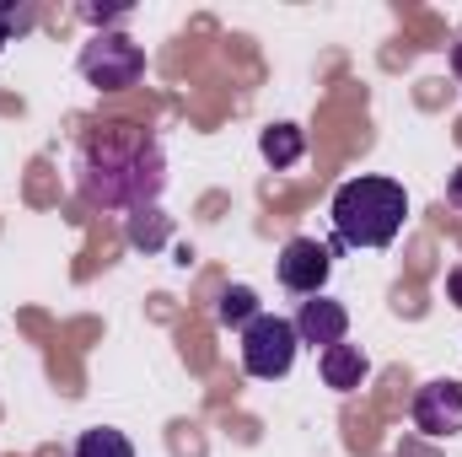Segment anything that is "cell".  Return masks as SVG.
<instances>
[{"label": "cell", "instance_id": "1", "mask_svg": "<svg viewBox=\"0 0 462 457\" xmlns=\"http://www.w3.org/2000/svg\"><path fill=\"white\" fill-rule=\"evenodd\" d=\"M81 189L92 205H145L162 189V151L145 129L108 124L81 151Z\"/></svg>", "mask_w": 462, "mask_h": 457}, {"label": "cell", "instance_id": "2", "mask_svg": "<svg viewBox=\"0 0 462 457\" xmlns=\"http://www.w3.org/2000/svg\"><path fill=\"white\" fill-rule=\"evenodd\" d=\"M328 221L339 247H387L403 221H409V194L398 178H349L334 189V205H328Z\"/></svg>", "mask_w": 462, "mask_h": 457}, {"label": "cell", "instance_id": "3", "mask_svg": "<svg viewBox=\"0 0 462 457\" xmlns=\"http://www.w3.org/2000/svg\"><path fill=\"white\" fill-rule=\"evenodd\" d=\"M296 323L280 318V312H258L247 329H242V371L258 377V382H280L291 366H296Z\"/></svg>", "mask_w": 462, "mask_h": 457}, {"label": "cell", "instance_id": "4", "mask_svg": "<svg viewBox=\"0 0 462 457\" xmlns=\"http://www.w3.org/2000/svg\"><path fill=\"white\" fill-rule=\"evenodd\" d=\"M81 76L97 92H129L145 76V49L134 38H124V33H97L81 49Z\"/></svg>", "mask_w": 462, "mask_h": 457}, {"label": "cell", "instance_id": "5", "mask_svg": "<svg viewBox=\"0 0 462 457\" xmlns=\"http://www.w3.org/2000/svg\"><path fill=\"white\" fill-rule=\"evenodd\" d=\"M414 431L420 436H430V442H441V436H462V382L452 377H436V382H425L420 393H414Z\"/></svg>", "mask_w": 462, "mask_h": 457}, {"label": "cell", "instance_id": "6", "mask_svg": "<svg viewBox=\"0 0 462 457\" xmlns=\"http://www.w3.org/2000/svg\"><path fill=\"white\" fill-rule=\"evenodd\" d=\"M280 285L285 291H296V296H323V285H328V269H334V258H328V247L318 242V237H291L285 247H280Z\"/></svg>", "mask_w": 462, "mask_h": 457}, {"label": "cell", "instance_id": "7", "mask_svg": "<svg viewBox=\"0 0 462 457\" xmlns=\"http://www.w3.org/2000/svg\"><path fill=\"white\" fill-rule=\"evenodd\" d=\"M349 334V312L345 302H334V296H312V302H301V312H296V340L301 344H323V350H334V344H345Z\"/></svg>", "mask_w": 462, "mask_h": 457}, {"label": "cell", "instance_id": "8", "mask_svg": "<svg viewBox=\"0 0 462 457\" xmlns=\"http://www.w3.org/2000/svg\"><path fill=\"white\" fill-rule=\"evenodd\" d=\"M323 382L334 387V393H355L360 382H365V371H371V360H365V350L360 344H334V350H323Z\"/></svg>", "mask_w": 462, "mask_h": 457}, {"label": "cell", "instance_id": "9", "mask_svg": "<svg viewBox=\"0 0 462 457\" xmlns=\"http://www.w3.org/2000/svg\"><path fill=\"white\" fill-rule=\"evenodd\" d=\"M258 151H263V162L274 173H285V167H296L307 156V135H301V124H274V129L258 135Z\"/></svg>", "mask_w": 462, "mask_h": 457}, {"label": "cell", "instance_id": "10", "mask_svg": "<svg viewBox=\"0 0 462 457\" xmlns=\"http://www.w3.org/2000/svg\"><path fill=\"white\" fill-rule=\"evenodd\" d=\"M70 457H134V447H129V436H124V431L92 425V431H81V442H76V452H70Z\"/></svg>", "mask_w": 462, "mask_h": 457}, {"label": "cell", "instance_id": "11", "mask_svg": "<svg viewBox=\"0 0 462 457\" xmlns=\"http://www.w3.org/2000/svg\"><path fill=\"white\" fill-rule=\"evenodd\" d=\"M216 318H221V323H242V329H247V323H253V318H258V296H253V291H247V285H226V291H221V307H216Z\"/></svg>", "mask_w": 462, "mask_h": 457}, {"label": "cell", "instance_id": "12", "mask_svg": "<svg viewBox=\"0 0 462 457\" xmlns=\"http://www.w3.org/2000/svg\"><path fill=\"white\" fill-rule=\"evenodd\" d=\"M447 296H452V307H462V264L447 275Z\"/></svg>", "mask_w": 462, "mask_h": 457}, {"label": "cell", "instance_id": "13", "mask_svg": "<svg viewBox=\"0 0 462 457\" xmlns=\"http://www.w3.org/2000/svg\"><path fill=\"white\" fill-rule=\"evenodd\" d=\"M22 22H27V16H11V11H0V43H5V38H11V27H22Z\"/></svg>", "mask_w": 462, "mask_h": 457}, {"label": "cell", "instance_id": "14", "mask_svg": "<svg viewBox=\"0 0 462 457\" xmlns=\"http://www.w3.org/2000/svg\"><path fill=\"white\" fill-rule=\"evenodd\" d=\"M447 194H452V205H462V167L452 173V183H447Z\"/></svg>", "mask_w": 462, "mask_h": 457}, {"label": "cell", "instance_id": "15", "mask_svg": "<svg viewBox=\"0 0 462 457\" xmlns=\"http://www.w3.org/2000/svg\"><path fill=\"white\" fill-rule=\"evenodd\" d=\"M452 70H457V76H462V38H457V43H452Z\"/></svg>", "mask_w": 462, "mask_h": 457}]
</instances>
